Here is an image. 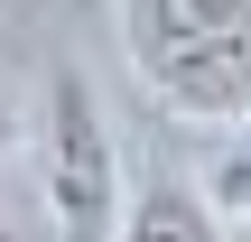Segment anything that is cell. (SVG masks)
<instances>
[{
  "instance_id": "1",
  "label": "cell",
  "mask_w": 251,
  "mask_h": 242,
  "mask_svg": "<svg viewBox=\"0 0 251 242\" xmlns=\"http://www.w3.org/2000/svg\"><path fill=\"white\" fill-rule=\"evenodd\" d=\"M130 84L177 131L251 121V0H112Z\"/></svg>"
},
{
  "instance_id": "2",
  "label": "cell",
  "mask_w": 251,
  "mask_h": 242,
  "mask_svg": "<svg viewBox=\"0 0 251 242\" xmlns=\"http://www.w3.org/2000/svg\"><path fill=\"white\" fill-rule=\"evenodd\" d=\"M37 196H47L56 242H112V224H121L130 177H121L102 93H93L84 65H56V75H47V112H37Z\"/></svg>"
},
{
  "instance_id": "3",
  "label": "cell",
  "mask_w": 251,
  "mask_h": 242,
  "mask_svg": "<svg viewBox=\"0 0 251 242\" xmlns=\"http://www.w3.org/2000/svg\"><path fill=\"white\" fill-rule=\"evenodd\" d=\"M112 242H233V224L205 205V187H186V177H149V187L121 196Z\"/></svg>"
},
{
  "instance_id": "4",
  "label": "cell",
  "mask_w": 251,
  "mask_h": 242,
  "mask_svg": "<svg viewBox=\"0 0 251 242\" xmlns=\"http://www.w3.org/2000/svg\"><path fill=\"white\" fill-rule=\"evenodd\" d=\"M196 187H205V205H214L224 224H251V121L224 131V149H214V168H205Z\"/></svg>"
},
{
  "instance_id": "5",
  "label": "cell",
  "mask_w": 251,
  "mask_h": 242,
  "mask_svg": "<svg viewBox=\"0 0 251 242\" xmlns=\"http://www.w3.org/2000/svg\"><path fill=\"white\" fill-rule=\"evenodd\" d=\"M9 140H19V121H9V103H0V149H9Z\"/></svg>"
}]
</instances>
